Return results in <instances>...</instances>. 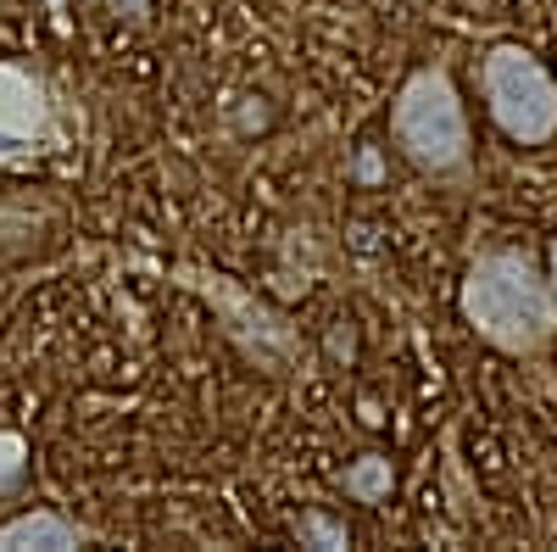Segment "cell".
I'll return each instance as SVG.
<instances>
[{
  "instance_id": "1",
  "label": "cell",
  "mask_w": 557,
  "mask_h": 552,
  "mask_svg": "<svg viewBox=\"0 0 557 552\" xmlns=\"http://www.w3.org/2000/svg\"><path fill=\"white\" fill-rule=\"evenodd\" d=\"M457 312L502 357H541L557 341V291L546 268L519 246H496L469 262L457 285Z\"/></svg>"
},
{
  "instance_id": "2",
  "label": "cell",
  "mask_w": 557,
  "mask_h": 552,
  "mask_svg": "<svg viewBox=\"0 0 557 552\" xmlns=\"http://www.w3.org/2000/svg\"><path fill=\"white\" fill-rule=\"evenodd\" d=\"M391 140L418 173L451 179V173L469 168V157H474L469 112H462L457 78H451L446 62H430V68L407 73V84L391 101Z\"/></svg>"
},
{
  "instance_id": "3",
  "label": "cell",
  "mask_w": 557,
  "mask_h": 552,
  "mask_svg": "<svg viewBox=\"0 0 557 552\" xmlns=\"http://www.w3.org/2000/svg\"><path fill=\"white\" fill-rule=\"evenodd\" d=\"M485 112L513 146L535 151L557 134V78L530 45H491L480 62Z\"/></svg>"
},
{
  "instance_id": "4",
  "label": "cell",
  "mask_w": 557,
  "mask_h": 552,
  "mask_svg": "<svg viewBox=\"0 0 557 552\" xmlns=\"http://www.w3.org/2000/svg\"><path fill=\"white\" fill-rule=\"evenodd\" d=\"M67 151V118L34 68L0 62V168H34Z\"/></svg>"
},
{
  "instance_id": "5",
  "label": "cell",
  "mask_w": 557,
  "mask_h": 552,
  "mask_svg": "<svg viewBox=\"0 0 557 552\" xmlns=\"http://www.w3.org/2000/svg\"><path fill=\"white\" fill-rule=\"evenodd\" d=\"M178 285H190V291H201L218 312H223V330L240 341V352H251L257 363H278L290 352V324L278 312H268L257 296H246L240 285H228V273H207V268H184L178 273Z\"/></svg>"
},
{
  "instance_id": "6",
  "label": "cell",
  "mask_w": 557,
  "mask_h": 552,
  "mask_svg": "<svg viewBox=\"0 0 557 552\" xmlns=\"http://www.w3.org/2000/svg\"><path fill=\"white\" fill-rule=\"evenodd\" d=\"M96 541V530H84L62 508H23L0 525V552H78Z\"/></svg>"
},
{
  "instance_id": "7",
  "label": "cell",
  "mask_w": 557,
  "mask_h": 552,
  "mask_svg": "<svg viewBox=\"0 0 557 552\" xmlns=\"http://www.w3.org/2000/svg\"><path fill=\"white\" fill-rule=\"evenodd\" d=\"M341 486H346V496H351V502H385V496H391V486H396L391 457H380V452L357 457V464L341 475Z\"/></svg>"
},
{
  "instance_id": "8",
  "label": "cell",
  "mask_w": 557,
  "mask_h": 552,
  "mask_svg": "<svg viewBox=\"0 0 557 552\" xmlns=\"http://www.w3.org/2000/svg\"><path fill=\"white\" fill-rule=\"evenodd\" d=\"M296 541L301 547H323V552H341V547H351V530L341 525V519H330V514H301L296 519Z\"/></svg>"
},
{
  "instance_id": "9",
  "label": "cell",
  "mask_w": 557,
  "mask_h": 552,
  "mask_svg": "<svg viewBox=\"0 0 557 552\" xmlns=\"http://www.w3.org/2000/svg\"><path fill=\"white\" fill-rule=\"evenodd\" d=\"M28 480V441L17 430H0V496L23 491Z\"/></svg>"
},
{
  "instance_id": "10",
  "label": "cell",
  "mask_w": 557,
  "mask_h": 552,
  "mask_svg": "<svg viewBox=\"0 0 557 552\" xmlns=\"http://www.w3.org/2000/svg\"><path fill=\"white\" fill-rule=\"evenodd\" d=\"M546 280H552V291H557V235H552V252H546Z\"/></svg>"
}]
</instances>
